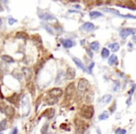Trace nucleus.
<instances>
[{
    "label": "nucleus",
    "instance_id": "e433bc0d",
    "mask_svg": "<svg viewBox=\"0 0 136 134\" xmlns=\"http://www.w3.org/2000/svg\"><path fill=\"white\" fill-rule=\"evenodd\" d=\"M119 17H123V18H131V19H136V16H132V15H130V14H127V15H122V14H120Z\"/></svg>",
    "mask_w": 136,
    "mask_h": 134
},
{
    "label": "nucleus",
    "instance_id": "603ef678",
    "mask_svg": "<svg viewBox=\"0 0 136 134\" xmlns=\"http://www.w3.org/2000/svg\"><path fill=\"white\" fill-rule=\"evenodd\" d=\"M133 41L136 43V36H133Z\"/></svg>",
    "mask_w": 136,
    "mask_h": 134
},
{
    "label": "nucleus",
    "instance_id": "4468645a",
    "mask_svg": "<svg viewBox=\"0 0 136 134\" xmlns=\"http://www.w3.org/2000/svg\"><path fill=\"white\" fill-rule=\"evenodd\" d=\"M5 114L7 115L8 117H12L15 115V109L13 106H7L5 110Z\"/></svg>",
    "mask_w": 136,
    "mask_h": 134
},
{
    "label": "nucleus",
    "instance_id": "09e8293b",
    "mask_svg": "<svg viewBox=\"0 0 136 134\" xmlns=\"http://www.w3.org/2000/svg\"><path fill=\"white\" fill-rule=\"evenodd\" d=\"M74 8H80V6L76 5V6H74Z\"/></svg>",
    "mask_w": 136,
    "mask_h": 134
},
{
    "label": "nucleus",
    "instance_id": "c756f323",
    "mask_svg": "<svg viewBox=\"0 0 136 134\" xmlns=\"http://www.w3.org/2000/svg\"><path fill=\"white\" fill-rule=\"evenodd\" d=\"M119 87H120L119 81H115L114 85H113V90H114L115 92H117V91H118V90H119Z\"/></svg>",
    "mask_w": 136,
    "mask_h": 134
},
{
    "label": "nucleus",
    "instance_id": "423d86ee",
    "mask_svg": "<svg viewBox=\"0 0 136 134\" xmlns=\"http://www.w3.org/2000/svg\"><path fill=\"white\" fill-rule=\"evenodd\" d=\"M76 77V71L75 69L72 68V67H68L67 71L65 73V78L68 80H72Z\"/></svg>",
    "mask_w": 136,
    "mask_h": 134
},
{
    "label": "nucleus",
    "instance_id": "de8ad7c7",
    "mask_svg": "<svg viewBox=\"0 0 136 134\" xmlns=\"http://www.w3.org/2000/svg\"><path fill=\"white\" fill-rule=\"evenodd\" d=\"M17 132H18V129H13V130H12V133H17Z\"/></svg>",
    "mask_w": 136,
    "mask_h": 134
},
{
    "label": "nucleus",
    "instance_id": "c03bdc74",
    "mask_svg": "<svg viewBox=\"0 0 136 134\" xmlns=\"http://www.w3.org/2000/svg\"><path fill=\"white\" fill-rule=\"evenodd\" d=\"M0 99H4V95H3L2 91H1V88H0Z\"/></svg>",
    "mask_w": 136,
    "mask_h": 134
},
{
    "label": "nucleus",
    "instance_id": "0eeeda50",
    "mask_svg": "<svg viewBox=\"0 0 136 134\" xmlns=\"http://www.w3.org/2000/svg\"><path fill=\"white\" fill-rule=\"evenodd\" d=\"M49 94V95H52V96H55V97H57V98H59V97H61V96L63 95V90L60 88H52V90H49V92H48Z\"/></svg>",
    "mask_w": 136,
    "mask_h": 134
},
{
    "label": "nucleus",
    "instance_id": "473e14b6",
    "mask_svg": "<svg viewBox=\"0 0 136 134\" xmlns=\"http://www.w3.org/2000/svg\"><path fill=\"white\" fill-rule=\"evenodd\" d=\"M62 76H63V72L62 71H60L59 72V73H58V76H57V77H56V80H55V83H62L61 82V81H62V80H61V77H62Z\"/></svg>",
    "mask_w": 136,
    "mask_h": 134
},
{
    "label": "nucleus",
    "instance_id": "49530a36",
    "mask_svg": "<svg viewBox=\"0 0 136 134\" xmlns=\"http://www.w3.org/2000/svg\"><path fill=\"white\" fill-rule=\"evenodd\" d=\"M0 1L2 3H4V4H8V0H0Z\"/></svg>",
    "mask_w": 136,
    "mask_h": 134
},
{
    "label": "nucleus",
    "instance_id": "c9c22d12",
    "mask_svg": "<svg viewBox=\"0 0 136 134\" xmlns=\"http://www.w3.org/2000/svg\"><path fill=\"white\" fill-rule=\"evenodd\" d=\"M13 77H16L17 79L21 80V78H22V74H21V73H18V72H13Z\"/></svg>",
    "mask_w": 136,
    "mask_h": 134
},
{
    "label": "nucleus",
    "instance_id": "37998d69",
    "mask_svg": "<svg viewBox=\"0 0 136 134\" xmlns=\"http://www.w3.org/2000/svg\"><path fill=\"white\" fill-rule=\"evenodd\" d=\"M87 53H88V54H89V55H90V58H92V57H93V54H92V52L90 51V49H87Z\"/></svg>",
    "mask_w": 136,
    "mask_h": 134
},
{
    "label": "nucleus",
    "instance_id": "b1692460",
    "mask_svg": "<svg viewBox=\"0 0 136 134\" xmlns=\"http://www.w3.org/2000/svg\"><path fill=\"white\" fill-rule=\"evenodd\" d=\"M103 10L105 11V12H110V13L116 14V15H117V16H119V15H120L119 11L117 10V9H114V8H103Z\"/></svg>",
    "mask_w": 136,
    "mask_h": 134
},
{
    "label": "nucleus",
    "instance_id": "7ed1b4c3",
    "mask_svg": "<svg viewBox=\"0 0 136 134\" xmlns=\"http://www.w3.org/2000/svg\"><path fill=\"white\" fill-rule=\"evenodd\" d=\"M90 87V84L88 82L87 79L85 78H81V79L78 81V85H77V90H78L79 92H85L87 91L88 88Z\"/></svg>",
    "mask_w": 136,
    "mask_h": 134
},
{
    "label": "nucleus",
    "instance_id": "1a4fd4ad",
    "mask_svg": "<svg viewBox=\"0 0 136 134\" xmlns=\"http://www.w3.org/2000/svg\"><path fill=\"white\" fill-rule=\"evenodd\" d=\"M73 61H74V63H76V66L77 67H79V68L81 69L82 71H84V72H89L88 71V69L86 68V66H85V64L81 62V60H79L78 58H76V57H73Z\"/></svg>",
    "mask_w": 136,
    "mask_h": 134
},
{
    "label": "nucleus",
    "instance_id": "4c0bfd02",
    "mask_svg": "<svg viewBox=\"0 0 136 134\" xmlns=\"http://www.w3.org/2000/svg\"><path fill=\"white\" fill-rule=\"evenodd\" d=\"M15 22H17V20L13 19V18H9V19H8V24H9V25L14 24Z\"/></svg>",
    "mask_w": 136,
    "mask_h": 134
},
{
    "label": "nucleus",
    "instance_id": "6ab92c4d",
    "mask_svg": "<svg viewBox=\"0 0 136 134\" xmlns=\"http://www.w3.org/2000/svg\"><path fill=\"white\" fill-rule=\"evenodd\" d=\"M16 38L19 39H28L29 38V36L25 32H18L16 34Z\"/></svg>",
    "mask_w": 136,
    "mask_h": 134
},
{
    "label": "nucleus",
    "instance_id": "f704fd0d",
    "mask_svg": "<svg viewBox=\"0 0 136 134\" xmlns=\"http://www.w3.org/2000/svg\"><path fill=\"white\" fill-rule=\"evenodd\" d=\"M48 128H49V125L48 124H45L43 126V128L41 129V133H47L48 131Z\"/></svg>",
    "mask_w": 136,
    "mask_h": 134
},
{
    "label": "nucleus",
    "instance_id": "f03ea898",
    "mask_svg": "<svg viewBox=\"0 0 136 134\" xmlns=\"http://www.w3.org/2000/svg\"><path fill=\"white\" fill-rule=\"evenodd\" d=\"M22 112L23 116H26L30 113V101L27 96H24L22 100Z\"/></svg>",
    "mask_w": 136,
    "mask_h": 134
},
{
    "label": "nucleus",
    "instance_id": "7c9ffc66",
    "mask_svg": "<svg viewBox=\"0 0 136 134\" xmlns=\"http://www.w3.org/2000/svg\"><path fill=\"white\" fill-rule=\"evenodd\" d=\"M108 3H110V0H96V4L99 6L105 5V4H108Z\"/></svg>",
    "mask_w": 136,
    "mask_h": 134
},
{
    "label": "nucleus",
    "instance_id": "f257e3e1",
    "mask_svg": "<svg viewBox=\"0 0 136 134\" xmlns=\"http://www.w3.org/2000/svg\"><path fill=\"white\" fill-rule=\"evenodd\" d=\"M80 115L84 118L90 119L94 115V109L91 105H84L80 110Z\"/></svg>",
    "mask_w": 136,
    "mask_h": 134
},
{
    "label": "nucleus",
    "instance_id": "20e7f679",
    "mask_svg": "<svg viewBox=\"0 0 136 134\" xmlns=\"http://www.w3.org/2000/svg\"><path fill=\"white\" fill-rule=\"evenodd\" d=\"M136 32L135 29L133 28H125V29H121L119 32V36L122 39H125L126 37L130 35H134Z\"/></svg>",
    "mask_w": 136,
    "mask_h": 134
},
{
    "label": "nucleus",
    "instance_id": "5701e85b",
    "mask_svg": "<svg viewBox=\"0 0 136 134\" xmlns=\"http://www.w3.org/2000/svg\"><path fill=\"white\" fill-rule=\"evenodd\" d=\"M90 49H92V50H94V51H97L99 49V48H100V44H99L98 41H93L92 43H90Z\"/></svg>",
    "mask_w": 136,
    "mask_h": 134
},
{
    "label": "nucleus",
    "instance_id": "f8f14e48",
    "mask_svg": "<svg viewBox=\"0 0 136 134\" xmlns=\"http://www.w3.org/2000/svg\"><path fill=\"white\" fill-rule=\"evenodd\" d=\"M81 29L84 31H87V32H90V31H93L95 29V26L91 22H85L84 24L82 25Z\"/></svg>",
    "mask_w": 136,
    "mask_h": 134
},
{
    "label": "nucleus",
    "instance_id": "4be33fe9",
    "mask_svg": "<svg viewBox=\"0 0 136 134\" xmlns=\"http://www.w3.org/2000/svg\"><path fill=\"white\" fill-rule=\"evenodd\" d=\"M1 59H2L4 62L8 63H13L14 62H15V60H14L13 58L10 57V56H8V55H3L2 57H1Z\"/></svg>",
    "mask_w": 136,
    "mask_h": 134
},
{
    "label": "nucleus",
    "instance_id": "aec40b11",
    "mask_svg": "<svg viewBox=\"0 0 136 134\" xmlns=\"http://www.w3.org/2000/svg\"><path fill=\"white\" fill-rule=\"evenodd\" d=\"M103 16V14L101 13V12H99V11H91V12H90V19H97V18H100V17Z\"/></svg>",
    "mask_w": 136,
    "mask_h": 134
},
{
    "label": "nucleus",
    "instance_id": "dca6fc26",
    "mask_svg": "<svg viewBox=\"0 0 136 134\" xmlns=\"http://www.w3.org/2000/svg\"><path fill=\"white\" fill-rule=\"evenodd\" d=\"M39 17H40L41 19L45 20V21H51V20L56 21L55 17H53L52 15H50V14H49V13H43L42 15H39Z\"/></svg>",
    "mask_w": 136,
    "mask_h": 134
},
{
    "label": "nucleus",
    "instance_id": "a878e982",
    "mask_svg": "<svg viewBox=\"0 0 136 134\" xmlns=\"http://www.w3.org/2000/svg\"><path fill=\"white\" fill-rule=\"evenodd\" d=\"M109 48L111 49V50L113 52H117L119 49V44L118 43H113V44L109 45Z\"/></svg>",
    "mask_w": 136,
    "mask_h": 134
},
{
    "label": "nucleus",
    "instance_id": "ddd939ff",
    "mask_svg": "<svg viewBox=\"0 0 136 134\" xmlns=\"http://www.w3.org/2000/svg\"><path fill=\"white\" fill-rule=\"evenodd\" d=\"M61 42L65 49H70L73 46H75V42H73L71 39H61Z\"/></svg>",
    "mask_w": 136,
    "mask_h": 134
},
{
    "label": "nucleus",
    "instance_id": "72a5a7b5",
    "mask_svg": "<svg viewBox=\"0 0 136 134\" xmlns=\"http://www.w3.org/2000/svg\"><path fill=\"white\" fill-rule=\"evenodd\" d=\"M6 108H7V104H5L4 102H2V101H0V112L5 113Z\"/></svg>",
    "mask_w": 136,
    "mask_h": 134
},
{
    "label": "nucleus",
    "instance_id": "2f4dec72",
    "mask_svg": "<svg viewBox=\"0 0 136 134\" xmlns=\"http://www.w3.org/2000/svg\"><path fill=\"white\" fill-rule=\"evenodd\" d=\"M43 27L48 31V33L51 34V35H54V32H53V30H52V28L50 27V26H49L48 24H43Z\"/></svg>",
    "mask_w": 136,
    "mask_h": 134
},
{
    "label": "nucleus",
    "instance_id": "9d476101",
    "mask_svg": "<svg viewBox=\"0 0 136 134\" xmlns=\"http://www.w3.org/2000/svg\"><path fill=\"white\" fill-rule=\"evenodd\" d=\"M7 101H8V102H10L11 104H17L20 101V95L17 94V93H14L12 96L7 98Z\"/></svg>",
    "mask_w": 136,
    "mask_h": 134
},
{
    "label": "nucleus",
    "instance_id": "393cba45",
    "mask_svg": "<svg viewBox=\"0 0 136 134\" xmlns=\"http://www.w3.org/2000/svg\"><path fill=\"white\" fill-rule=\"evenodd\" d=\"M7 125H8V120L7 119H3L1 122H0V132L5 130L7 129Z\"/></svg>",
    "mask_w": 136,
    "mask_h": 134
},
{
    "label": "nucleus",
    "instance_id": "2eb2a0df",
    "mask_svg": "<svg viewBox=\"0 0 136 134\" xmlns=\"http://www.w3.org/2000/svg\"><path fill=\"white\" fill-rule=\"evenodd\" d=\"M32 40H33V43L37 47V48H41L42 47V39L39 36H34L32 37Z\"/></svg>",
    "mask_w": 136,
    "mask_h": 134
},
{
    "label": "nucleus",
    "instance_id": "f3484780",
    "mask_svg": "<svg viewBox=\"0 0 136 134\" xmlns=\"http://www.w3.org/2000/svg\"><path fill=\"white\" fill-rule=\"evenodd\" d=\"M117 63V57L116 55H111L108 59V64L109 65H115Z\"/></svg>",
    "mask_w": 136,
    "mask_h": 134
},
{
    "label": "nucleus",
    "instance_id": "412c9836",
    "mask_svg": "<svg viewBox=\"0 0 136 134\" xmlns=\"http://www.w3.org/2000/svg\"><path fill=\"white\" fill-rule=\"evenodd\" d=\"M22 74L24 75L25 78L28 80L31 77V74H32V72H31V70L29 68L24 67V68H22Z\"/></svg>",
    "mask_w": 136,
    "mask_h": 134
},
{
    "label": "nucleus",
    "instance_id": "3c124183",
    "mask_svg": "<svg viewBox=\"0 0 136 134\" xmlns=\"http://www.w3.org/2000/svg\"><path fill=\"white\" fill-rule=\"evenodd\" d=\"M1 25H2V19L0 18V27H1Z\"/></svg>",
    "mask_w": 136,
    "mask_h": 134
},
{
    "label": "nucleus",
    "instance_id": "58836bf2",
    "mask_svg": "<svg viewBox=\"0 0 136 134\" xmlns=\"http://www.w3.org/2000/svg\"><path fill=\"white\" fill-rule=\"evenodd\" d=\"M116 107H117V105H116V102H114V103H113V105H112V106L110 107L109 111H110L111 113H114V112H115V110H116Z\"/></svg>",
    "mask_w": 136,
    "mask_h": 134
},
{
    "label": "nucleus",
    "instance_id": "c85d7f7f",
    "mask_svg": "<svg viewBox=\"0 0 136 134\" xmlns=\"http://www.w3.org/2000/svg\"><path fill=\"white\" fill-rule=\"evenodd\" d=\"M108 116H109V114L106 112V111H104V112L102 113L101 115H99V119H100V120H105V119L108 118Z\"/></svg>",
    "mask_w": 136,
    "mask_h": 134
},
{
    "label": "nucleus",
    "instance_id": "9b49d317",
    "mask_svg": "<svg viewBox=\"0 0 136 134\" xmlns=\"http://www.w3.org/2000/svg\"><path fill=\"white\" fill-rule=\"evenodd\" d=\"M55 115V110L54 109H48L46 110L45 112L42 114V116H44V117H47L48 119H51L53 116H54Z\"/></svg>",
    "mask_w": 136,
    "mask_h": 134
},
{
    "label": "nucleus",
    "instance_id": "bb28decb",
    "mask_svg": "<svg viewBox=\"0 0 136 134\" xmlns=\"http://www.w3.org/2000/svg\"><path fill=\"white\" fill-rule=\"evenodd\" d=\"M109 54H110V52H109L108 49H106V48H103V49H102L101 55H102V57H103V59H106L107 57H109Z\"/></svg>",
    "mask_w": 136,
    "mask_h": 134
},
{
    "label": "nucleus",
    "instance_id": "39448f33",
    "mask_svg": "<svg viewBox=\"0 0 136 134\" xmlns=\"http://www.w3.org/2000/svg\"><path fill=\"white\" fill-rule=\"evenodd\" d=\"M75 91H76L75 84H74V83H71V84H69V85L67 86V88H66L65 96L68 97V98H70V97H72V96L75 94Z\"/></svg>",
    "mask_w": 136,
    "mask_h": 134
},
{
    "label": "nucleus",
    "instance_id": "cd10ccee",
    "mask_svg": "<svg viewBox=\"0 0 136 134\" xmlns=\"http://www.w3.org/2000/svg\"><path fill=\"white\" fill-rule=\"evenodd\" d=\"M43 63H44V61H40V62H38V63L35 64V73H37V72L39 71L41 68H42V66H43Z\"/></svg>",
    "mask_w": 136,
    "mask_h": 134
},
{
    "label": "nucleus",
    "instance_id": "864d4df0",
    "mask_svg": "<svg viewBox=\"0 0 136 134\" xmlns=\"http://www.w3.org/2000/svg\"><path fill=\"white\" fill-rule=\"evenodd\" d=\"M71 2H76V1H78V0H70Z\"/></svg>",
    "mask_w": 136,
    "mask_h": 134
},
{
    "label": "nucleus",
    "instance_id": "6e6552de",
    "mask_svg": "<svg viewBox=\"0 0 136 134\" xmlns=\"http://www.w3.org/2000/svg\"><path fill=\"white\" fill-rule=\"evenodd\" d=\"M45 101H46V103L48 105H53V104L58 102V98L55 97V96L49 95V96H47L46 98H45Z\"/></svg>",
    "mask_w": 136,
    "mask_h": 134
},
{
    "label": "nucleus",
    "instance_id": "ea45409f",
    "mask_svg": "<svg viewBox=\"0 0 136 134\" xmlns=\"http://www.w3.org/2000/svg\"><path fill=\"white\" fill-rule=\"evenodd\" d=\"M135 88H136V85H132V88H131V91H130V92H129V95H130V97H131V95H132V93L134 92V91H135Z\"/></svg>",
    "mask_w": 136,
    "mask_h": 134
},
{
    "label": "nucleus",
    "instance_id": "a211bd4d",
    "mask_svg": "<svg viewBox=\"0 0 136 134\" xmlns=\"http://www.w3.org/2000/svg\"><path fill=\"white\" fill-rule=\"evenodd\" d=\"M112 100V96L111 95H104L102 97V99L100 100V101H101L103 104H107L110 102V101Z\"/></svg>",
    "mask_w": 136,
    "mask_h": 134
},
{
    "label": "nucleus",
    "instance_id": "a18cd8bd",
    "mask_svg": "<svg viewBox=\"0 0 136 134\" xmlns=\"http://www.w3.org/2000/svg\"><path fill=\"white\" fill-rule=\"evenodd\" d=\"M2 11H4V8H3L2 4L0 3V12H2Z\"/></svg>",
    "mask_w": 136,
    "mask_h": 134
},
{
    "label": "nucleus",
    "instance_id": "79ce46f5",
    "mask_svg": "<svg viewBox=\"0 0 136 134\" xmlns=\"http://www.w3.org/2000/svg\"><path fill=\"white\" fill-rule=\"evenodd\" d=\"M93 66H94V63H92L90 65V67H89V69H88V71H89V73H90L91 74V70H92Z\"/></svg>",
    "mask_w": 136,
    "mask_h": 134
},
{
    "label": "nucleus",
    "instance_id": "a19ab883",
    "mask_svg": "<svg viewBox=\"0 0 136 134\" xmlns=\"http://www.w3.org/2000/svg\"><path fill=\"white\" fill-rule=\"evenodd\" d=\"M116 133H126V130L125 129H117L116 130Z\"/></svg>",
    "mask_w": 136,
    "mask_h": 134
},
{
    "label": "nucleus",
    "instance_id": "8fccbe9b",
    "mask_svg": "<svg viewBox=\"0 0 136 134\" xmlns=\"http://www.w3.org/2000/svg\"><path fill=\"white\" fill-rule=\"evenodd\" d=\"M129 48H130V49H131V48H132V45H131V43H129Z\"/></svg>",
    "mask_w": 136,
    "mask_h": 134
}]
</instances>
